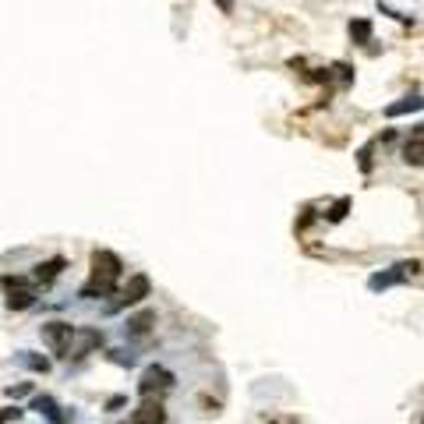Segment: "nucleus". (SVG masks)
I'll list each match as a JSON object with an SVG mask.
<instances>
[{"label":"nucleus","instance_id":"nucleus-1","mask_svg":"<svg viewBox=\"0 0 424 424\" xmlns=\"http://www.w3.org/2000/svg\"><path fill=\"white\" fill-rule=\"evenodd\" d=\"M124 273V262L114 255V251H92V276L89 283L82 287V297H106V294H114L117 290V280Z\"/></svg>","mask_w":424,"mask_h":424},{"label":"nucleus","instance_id":"nucleus-2","mask_svg":"<svg viewBox=\"0 0 424 424\" xmlns=\"http://www.w3.org/2000/svg\"><path fill=\"white\" fill-rule=\"evenodd\" d=\"M421 273V262H396L389 273H375L368 280V290H389V287H396V283H407L410 276H417Z\"/></svg>","mask_w":424,"mask_h":424},{"label":"nucleus","instance_id":"nucleus-3","mask_svg":"<svg viewBox=\"0 0 424 424\" xmlns=\"http://www.w3.org/2000/svg\"><path fill=\"white\" fill-rule=\"evenodd\" d=\"M43 340H46V347L57 357H68L71 354V340H75V326H68V322H46L43 326Z\"/></svg>","mask_w":424,"mask_h":424},{"label":"nucleus","instance_id":"nucleus-4","mask_svg":"<svg viewBox=\"0 0 424 424\" xmlns=\"http://www.w3.org/2000/svg\"><path fill=\"white\" fill-rule=\"evenodd\" d=\"M0 283H4V290H8V308H11V311H25V308L36 304V290L29 287V280H22V276H4Z\"/></svg>","mask_w":424,"mask_h":424},{"label":"nucleus","instance_id":"nucleus-5","mask_svg":"<svg viewBox=\"0 0 424 424\" xmlns=\"http://www.w3.org/2000/svg\"><path fill=\"white\" fill-rule=\"evenodd\" d=\"M167 389H174V375H170V371L159 368V364L145 368V375H142V382H138V393L152 400V393H167Z\"/></svg>","mask_w":424,"mask_h":424},{"label":"nucleus","instance_id":"nucleus-6","mask_svg":"<svg viewBox=\"0 0 424 424\" xmlns=\"http://www.w3.org/2000/svg\"><path fill=\"white\" fill-rule=\"evenodd\" d=\"M149 290H152V280H149L145 273H135V276L128 280V287H124V294H121V301H117L114 308H124V304H138V301H145V297H149Z\"/></svg>","mask_w":424,"mask_h":424},{"label":"nucleus","instance_id":"nucleus-7","mask_svg":"<svg viewBox=\"0 0 424 424\" xmlns=\"http://www.w3.org/2000/svg\"><path fill=\"white\" fill-rule=\"evenodd\" d=\"M131 424H167V407L159 403V400H145L131 414Z\"/></svg>","mask_w":424,"mask_h":424},{"label":"nucleus","instance_id":"nucleus-8","mask_svg":"<svg viewBox=\"0 0 424 424\" xmlns=\"http://www.w3.org/2000/svg\"><path fill=\"white\" fill-rule=\"evenodd\" d=\"M75 336H78V347H75L68 357H85V354H92L96 347H103V333H99V329H75Z\"/></svg>","mask_w":424,"mask_h":424},{"label":"nucleus","instance_id":"nucleus-9","mask_svg":"<svg viewBox=\"0 0 424 424\" xmlns=\"http://www.w3.org/2000/svg\"><path fill=\"white\" fill-rule=\"evenodd\" d=\"M152 326H156V311H138V315H131V318H128L124 333H128V336H145Z\"/></svg>","mask_w":424,"mask_h":424},{"label":"nucleus","instance_id":"nucleus-10","mask_svg":"<svg viewBox=\"0 0 424 424\" xmlns=\"http://www.w3.org/2000/svg\"><path fill=\"white\" fill-rule=\"evenodd\" d=\"M417 110H424V96H407V99L386 106V117H403V114H417Z\"/></svg>","mask_w":424,"mask_h":424},{"label":"nucleus","instance_id":"nucleus-11","mask_svg":"<svg viewBox=\"0 0 424 424\" xmlns=\"http://www.w3.org/2000/svg\"><path fill=\"white\" fill-rule=\"evenodd\" d=\"M64 265H68L64 258H50V262H43L39 269H36V280H39V283H50V280H57V276L64 273Z\"/></svg>","mask_w":424,"mask_h":424},{"label":"nucleus","instance_id":"nucleus-12","mask_svg":"<svg viewBox=\"0 0 424 424\" xmlns=\"http://www.w3.org/2000/svg\"><path fill=\"white\" fill-rule=\"evenodd\" d=\"M403 159L410 167H424V138H410L403 145Z\"/></svg>","mask_w":424,"mask_h":424},{"label":"nucleus","instance_id":"nucleus-13","mask_svg":"<svg viewBox=\"0 0 424 424\" xmlns=\"http://www.w3.org/2000/svg\"><path fill=\"white\" fill-rule=\"evenodd\" d=\"M32 410H39V414H46V417H50L53 424H64V417L57 414L61 407H57V403H53L50 396H36V400H32Z\"/></svg>","mask_w":424,"mask_h":424},{"label":"nucleus","instance_id":"nucleus-14","mask_svg":"<svg viewBox=\"0 0 424 424\" xmlns=\"http://www.w3.org/2000/svg\"><path fill=\"white\" fill-rule=\"evenodd\" d=\"M18 364H25L29 371H39V375H46V371H50V361L39 357V354H32V350H22L18 354Z\"/></svg>","mask_w":424,"mask_h":424},{"label":"nucleus","instance_id":"nucleus-15","mask_svg":"<svg viewBox=\"0 0 424 424\" xmlns=\"http://www.w3.org/2000/svg\"><path fill=\"white\" fill-rule=\"evenodd\" d=\"M350 39L354 43H371V22L368 18H354L350 22Z\"/></svg>","mask_w":424,"mask_h":424},{"label":"nucleus","instance_id":"nucleus-16","mask_svg":"<svg viewBox=\"0 0 424 424\" xmlns=\"http://www.w3.org/2000/svg\"><path fill=\"white\" fill-rule=\"evenodd\" d=\"M347 209H350V198H340V202L329 209V223H340V220L347 216Z\"/></svg>","mask_w":424,"mask_h":424},{"label":"nucleus","instance_id":"nucleus-17","mask_svg":"<svg viewBox=\"0 0 424 424\" xmlns=\"http://www.w3.org/2000/svg\"><path fill=\"white\" fill-rule=\"evenodd\" d=\"M22 417V410L18 407H8V410H0V424H8V421H18Z\"/></svg>","mask_w":424,"mask_h":424},{"label":"nucleus","instance_id":"nucleus-18","mask_svg":"<svg viewBox=\"0 0 424 424\" xmlns=\"http://www.w3.org/2000/svg\"><path fill=\"white\" fill-rule=\"evenodd\" d=\"M29 393H32V386H29V382H22V386H11V389H8V396H15V400H18V396H29Z\"/></svg>","mask_w":424,"mask_h":424},{"label":"nucleus","instance_id":"nucleus-19","mask_svg":"<svg viewBox=\"0 0 424 424\" xmlns=\"http://www.w3.org/2000/svg\"><path fill=\"white\" fill-rule=\"evenodd\" d=\"M110 357H114L117 364H135V357H131V354H124V350H110Z\"/></svg>","mask_w":424,"mask_h":424},{"label":"nucleus","instance_id":"nucleus-20","mask_svg":"<svg viewBox=\"0 0 424 424\" xmlns=\"http://www.w3.org/2000/svg\"><path fill=\"white\" fill-rule=\"evenodd\" d=\"M361 170H371V145L361 149Z\"/></svg>","mask_w":424,"mask_h":424},{"label":"nucleus","instance_id":"nucleus-21","mask_svg":"<svg viewBox=\"0 0 424 424\" xmlns=\"http://www.w3.org/2000/svg\"><path fill=\"white\" fill-rule=\"evenodd\" d=\"M216 4H220V11H223V15H230V11H234V0H216Z\"/></svg>","mask_w":424,"mask_h":424},{"label":"nucleus","instance_id":"nucleus-22","mask_svg":"<svg viewBox=\"0 0 424 424\" xmlns=\"http://www.w3.org/2000/svg\"><path fill=\"white\" fill-rule=\"evenodd\" d=\"M269 424H276V421H269Z\"/></svg>","mask_w":424,"mask_h":424},{"label":"nucleus","instance_id":"nucleus-23","mask_svg":"<svg viewBox=\"0 0 424 424\" xmlns=\"http://www.w3.org/2000/svg\"><path fill=\"white\" fill-rule=\"evenodd\" d=\"M421 424H424V421H421Z\"/></svg>","mask_w":424,"mask_h":424}]
</instances>
